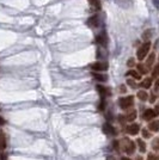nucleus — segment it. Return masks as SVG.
<instances>
[{"instance_id":"6ab92c4d","label":"nucleus","mask_w":159,"mask_h":160,"mask_svg":"<svg viewBox=\"0 0 159 160\" xmlns=\"http://www.w3.org/2000/svg\"><path fill=\"white\" fill-rule=\"evenodd\" d=\"M138 146H139V149H140V153H145L146 152V145L142 140H138Z\"/></svg>"},{"instance_id":"7ed1b4c3","label":"nucleus","mask_w":159,"mask_h":160,"mask_svg":"<svg viewBox=\"0 0 159 160\" xmlns=\"http://www.w3.org/2000/svg\"><path fill=\"white\" fill-rule=\"evenodd\" d=\"M133 104H134V97L133 96H129V97L120 99V106L122 109H125V110H127L128 108H131Z\"/></svg>"},{"instance_id":"ddd939ff","label":"nucleus","mask_w":159,"mask_h":160,"mask_svg":"<svg viewBox=\"0 0 159 160\" xmlns=\"http://www.w3.org/2000/svg\"><path fill=\"white\" fill-rule=\"evenodd\" d=\"M136 72H138V73L139 74H147L148 73V67H146L145 66V65H138V71H136Z\"/></svg>"},{"instance_id":"b1692460","label":"nucleus","mask_w":159,"mask_h":160,"mask_svg":"<svg viewBox=\"0 0 159 160\" xmlns=\"http://www.w3.org/2000/svg\"><path fill=\"white\" fill-rule=\"evenodd\" d=\"M158 69H159V67L156 66L154 69H153V79H157L158 78Z\"/></svg>"},{"instance_id":"f257e3e1","label":"nucleus","mask_w":159,"mask_h":160,"mask_svg":"<svg viewBox=\"0 0 159 160\" xmlns=\"http://www.w3.org/2000/svg\"><path fill=\"white\" fill-rule=\"evenodd\" d=\"M150 49H151V42H150V41H146V42L144 43V44H141L140 48L138 49V52H136V57H138L140 61H142V60L146 57V55L148 54Z\"/></svg>"},{"instance_id":"0eeeda50","label":"nucleus","mask_w":159,"mask_h":160,"mask_svg":"<svg viewBox=\"0 0 159 160\" xmlns=\"http://www.w3.org/2000/svg\"><path fill=\"white\" fill-rule=\"evenodd\" d=\"M98 23H99V18H98V16H92V17L89 18V20H88V25L91 26V28H96V26H98Z\"/></svg>"},{"instance_id":"2f4dec72","label":"nucleus","mask_w":159,"mask_h":160,"mask_svg":"<svg viewBox=\"0 0 159 160\" xmlns=\"http://www.w3.org/2000/svg\"><path fill=\"white\" fill-rule=\"evenodd\" d=\"M4 123H5V121L3 120V117H0V124H1V126H3V124H4Z\"/></svg>"},{"instance_id":"4468645a","label":"nucleus","mask_w":159,"mask_h":160,"mask_svg":"<svg viewBox=\"0 0 159 160\" xmlns=\"http://www.w3.org/2000/svg\"><path fill=\"white\" fill-rule=\"evenodd\" d=\"M135 118H136V111L134 110V109H132V110L128 112L127 117H126V121H128V122H132V121H134Z\"/></svg>"},{"instance_id":"a211bd4d","label":"nucleus","mask_w":159,"mask_h":160,"mask_svg":"<svg viewBox=\"0 0 159 160\" xmlns=\"http://www.w3.org/2000/svg\"><path fill=\"white\" fill-rule=\"evenodd\" d=\"M154 60H156V54L152 53V54L148 56V59H147V61H146V67H151V66H152L153 62H154Z\"/></svg>"},{"instance_id":"c85d7f7f","label":"nucleus","mask_w":159,"mask_h":160,"mask_svg":"<svg viewBox=\"0 0 159 160\" xmlns=\"http://www.w3.org/2000/svg\"><path fill=\"white\" fill-rule=\"evenodd\" d=\"M104 105H105V102H104V99L100 102V104H99V110H104Z\"/></svg>"},{"instance_id":"423d86ee","label":"nucleus","mask_w":159,"mask_h":160,"mask_svg":"<svg viewBox=\"0 0 159 160\" xmlns=\"http://www.w3.org/2000/svg\"><path fill=\"white\" fill-rule=\"evenodd\" d=\"M126 130H127L128 134H131V135H136V134L139 133V130H140V126H139V124H135V123H134V124L128 126Z\"/></svg>"},{"instance_id":"1a4fd4ad","label":"nucleus","mask_w":159,"mask_h":160,"mask_svg":"<svg viewBox=\"0 0 159 160\" xmlns=\"http://www.w3.org/2000/svg\"><path fill=\"white\" fill-rule=\"evenodd\" d=\"M92 77L95 78L96 80H98V81H105V80L108 79V77L105 74H102V73H97V72H92Z\"/></svg>"},{"instance_id":"f3484780","label":"nucleus","mask_w":159,"mask_h":160,"mask_svg":"<svg viewBox=\"0 0 159 160\" xmlns=\"http://www.w3.org/2000/svg\"><path fill=\"white\" fill-rule=\"evenodd\" d=\"M148 129L152 130V132H158V129H159V122H158V121L151 122L150 126H148Z\"/></svg>"},{"instance_id":"f8f14e48","label":"nucleus","mask_w":159,"mask_h":160,"mask_svg":"<svg viewBox=\"0 0 159 160\" xmlns=\"http://www.w3.org/2000/svg\"><path fill=\"white\" fill-rule=\"evenodd\" d=\"M126 75H127V77H129V75H131V77L135 78L136 80H141V74H139L138 72H136V71H134V69H129V71L127 72V73H126Z\"/></svg>"},{"instance_id":"bb28decb","label":"nucleus","mask_w":159,"mask_h":160,"mask_svg":"<svg viewBox=\"0 0 159 160\" xmlns=\"http://www.w3.org/2000/svg\"><path fill=\"white\" fill-rule=\"evenodd\" d=\"M120 92H121V93H126V92H127V89H126V86H125V85H121V87H120Z\"/></svg>"},{"instance_id":"6e6552de","label":"nucleus","mask_w":159,"mask_h":160,"mask_svg":"<svg viewBox=\"0 0 159 160\" xmlns=\"http://www.w3.org/2000/svg\"><path fill=\"white\" fill-rule=\"evenodd\" d=\"M152 83H153V79L152 78H146V79H144L140 86L144 87V89H150L151 86H152Z\"/></svg>"},{"instance_id":"9d476101","label":"nucleus","mask_w":159,"mask_h":160,"mask_svg":"<svg viewBox=\"0 0 159 160\" xmlns=\"http://www.w3.org/2000/svg\"><path fill=\"white\" fill-rule=\"evenodd\" d=\"M97 90H98V92L100 94H102V96H110V94H111V92L109 91V89H106V87H104V86L98 85L97 86Z\"/></svg>"},{"instance_id":"412c9836","label":"nucleus","mask_w":159,"mask_h":160,"mask_svg":"<svg viewBox=\"0 0 159 160\" xmlns=\"http://www.w3.org/2000/svg\"><path fill=\"white\" fill-rule=\"evenodd\" d=\"M151 36H152V31H151V30H146L145 32H144L142 37H144V40H145V41H150Z\"/></svg>"},{"instance_id":"a878e982","label":"nucleus","mask_w":159,"mask_h":160,"mask_svg":"<svg viewBox=\"0 0 159 160\" xmlns=\"http://www.w3.org/2000/svg\"><path fill=\"white\" fill-rule=\"evenodd\" d=\"M127 84H128L129 86H132V87H136V84L134 83V80H131V79L127 80Z\"/></svg>"},{"instance_id":"f03ea898","label":"nucleus","mask_w":159,"mask_h":160,"mask_svg":"<svg viewBox=\"0 0 159 160\" xmlns=\"http://www.w3.org/2000/svg\"><path fill=\"white\" fill-rule=\"evenodd\" d=\"M122 145H123V149L127 154H133L134 151H135V143L129 140L128 137H126V139H123V141H122Z\"/></svg>"},{"instance_id":"72a5a7b5","label":"nucleus","mask_w":159,"mask_h":160,"mask_svg":"<svg viewBox=\"0 0 159 160\" xmlns=\"http://www.w3.org/2000/svg\"><path fill=\"white\" fill-rule=\"evenodd\" d=\"M138 160H142V159H141V158H138Z\"/></svg>"},{"instance_id":"39448f33","label":"nucleus","mask_w":159,"mask_h":160,"mask_svg":"<svg viewBox=\"0 0 159 160\" xmlns=\"http://www.w3.org/2000/svg\"><path fill=\"white\" fill-rule=\"evenodd\" d=\"M157 115H158V112L156 110H153V109H147V110L144 112V118L146 121H150V120L157 117Z\"/></svg>"},{"instance_id":"9b49d317","label":"nucleus","mask_w":159,"mask_h":160,"mask_svg":"<svg viewBox=\"0 0 159 160\" xmlns=\"http://www.w3.org/2000/svg\"><path fill=\"white\" fill-rule=\"evenodd\" d=\"M97 42L100 43V44H103V46H106V42H108V38H106V34L103 31L102 34H100L98 37H97Z\"/></svg>"},{"instance_id":"cd10ccee","label":"nucleus","mask_w":159,"mask_h":160,"mask_svg":"<svg viewBox=\"0 0 159 160\" xmlns=\"http://www.w3.org/2000/svg\"><path fill=\"white\" fill-rule=\"evenodd\" d=\"M158 139H154V141H153V148L156 149V151H158Z\"/></svg>"},{"instance_id":"7c9ffc66","label":"nucleus","mask_w":159,"mask_h":160,"mask_svg":"<svg viewBox=\"0 0 159 160\" xmlns=\"http://www.w3.org/2000/svg\"><path fill=\"white\" fill-rule=\"evenodd\" d=\"M150 102H151V103H154V102H156V97H154V96H151Z\"/></svg>"},{"instance_id":"473e14b6","label":"nucleus","mask_w":159,"mask_h":160,"mask_svg":"<svg viewBox=\"0 0 159 160\" xmlns=\"http://www.w3.org/2000/svg\"><path fill=\"white\" fill-rule=\"evenodd\" d=\"M122 160H129L128 158H123V159H122Z\"/></svg>"},{"instance_id":"aec40b11","label":"nucleus","mask_w":159,"mask_h":160,"mask_svg":"<svg viewBox=\"0 0 159 160\" xmlns=\"http://www.w3.org/2000/svg\"><path fill=\"white\" fill-rule=\"evenodd\" d=\"M89 3L93 7H96L97 10H100V1H99V0H89Z\"/></svg>"},{"instance_id":"393cba45","label":"nucleus","mask_w":159,"mask_h":160,"mask_svg":"<svg viewBox=\"0 0 159 160\" xmlns=\"http://www.w3.org/2000/svg\"><path fill=\"white\" fill-rule=\"evenodd\" d=\"M134 65H135L134 59H129V60H128V62H127V66H128V67H133Z\"/></svg>"},{"instance_id":"4be33fe9","label":"nucleus","mask_w":159,"mask_h":160,"mask_svg":"<svg viewBox=\"0 0 159 160\" xmlns=\"http://www.w3.org/2000/svg\"><path fill=\"white\" fill-rule=\"evenodd\" d=\"M142 135H144V137H146V139H150L151 137V133L147 129H142Z\"/></svg>"},{"instance_id":"5701e85b","label":"nucleus","mask_w":159,"mask_h":160,"mask_svg":"<svg viewBox=\"0 0 159 160\" xmlns=\"http://www.w3.org/2000/svg\"><path fill=\"white\" fill-rule=\"evenodd\" d=\"M147 160H158V157L153 153H150L148 157H147Z\"/></svg>"},{"instance_id":"c756f323","label":"nucleus","mask_w":159,"mask_h":160,"mask_svg":"<svg viewBox=\"0 0 159 160\" xmlns=\"http://www.w3.org/2000/svg\"><path fill=\"white\" fill-rule=\"evenodd\" d=\"M126 121V117H125V116H119V122L120 123H123Z\"/></svg>"},{"instance_id":"2eb2a0df","label":"nucleus","mask_w":159,"mask_h":160,"mask_svg":"<svg viewBox=\"0 0 159 160\" xmlns=\"http://www.w3.org/2000/svg\"><path fill=\"white\" fill-rule=\"evenodd\" d=\"M138 98L140 99V100H142V102H145V100H147L148 99V94H147V92L146 91H142V90H140L139 92H138Z\"/></svg>"},{"instance_id":"20e7f679","label":"nucleus","mask_w":159,"mask_h":160,"mask_svg":"<svg viewBox=\"0 0 159 160\" xmlns=\"http://www.w3.org/2000/svg\"><path fill=\"white\" fill-rule=\"evenodd\" d=\"M108 68V63L105 62H96L91 65V69L95 72H102V71H106Z\"/></svg>"},{"instance_id":"dca6fc26","label":"nucleus","mask_w":159,"mask_h":160,"mask_svg":"<svg viewBox=\"0 0 159 160\" xmlns=\"http://www.w3.org/2000/svg\"><path fill=\"white\" fill-rule=\"evenodd\" d=\"M103 130L105 134H115V130L113 128V126H110L109 123H105L104 127H103Z\"/></svg>"}]
</instances>
